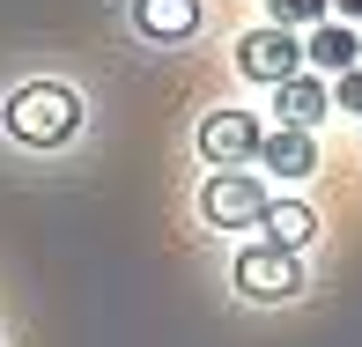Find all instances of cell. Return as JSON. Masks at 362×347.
Listing matches in <instances>:
<instances>
[{"label":"cell","instance_id":"obj_1","mask_svg":"<svg viewBox=\"0 0 362 347\" xmlns=\"http://www.w3.org/2000/svg\"><path fill=\"white\" fill-rule=\"evenodd\" d=\"M8 134L23 141V148H59L81 126V96L67 89V81H30V89H15L8 96Z\"/></svg>","mask_w":362,"mask_h":347},{"label":"cell","instance_id":"obj_2","mask_svg":"<svg viewBox=\"0 0 362 347\" xmlns=\"http://www.w3.org/2000/svg\"><path fill=\"white\" fill-rule=\"evenodd\" d=\"M229 274H237V288L252 295V303H288V295H303V252H281V244H244Z\"/></svg>","mask_w":362,"mask_h":347},{"label":"cell","instance_id":"obj_3","mask_svg":"<svg viewBox=\"0 0 362 347\" xmlns=\"http://www.w3.org/2000/svg\"><path fill=\"white\" fill-rule=\"evenodd\" d=\"M267 200H274V192L259 185L252 170H215V177L200 185V214H207L215 229H252V222H267Z\"/></svg>","mask_w":362,"mask_h":347},{"label":"cell","instance_id":"obj_4","mask_svg":"<svg viewBox=\"0 0 362 347\" xmlns=\"http://www.w3.org/2000/svg\"><path fill=\"white\" fill-rule=\"evenodd\" d=\"M237 74H252V81H288V74H303V37H288V30H244L237 37Z\"/></svg>","mask_w":362,"mask_h":347},{"label":"cell","instance_id":"obj_5","mask_svg":"<svg viewBox=\"0 0 362 347\" xmlns=\"http://www.w3.org/2000/svg\"><path fill=\"white\" fill-rule=\"evenodd\" d=\"M259 141L267 134H259L252 111H207L200 119V155L215 163V170H244V163L259 155Z\"/></svg>","mask_w":362,"mask_h":347},{"label":"cell","instance_id":"obj_6","mask_svg":"<svg viewBox=\"0 0 362 347\" xmlns=\"http://www.w3.org/2000/svg\"><path fill=\"white\" fill-rule=\"evenodd\" d=\"M274 111H281V126L310 134V126L333 111V89H325L318 74H288V81H274Z\"/></svg>","mask_w":362,"mask_h":347},{"label":"cell","instance_id":"obj_7","mask_svg":"<svg viewBox=\"0 0 362 347\" xmlns=\"http://www.w3.org/2000/svg\"><path fill=\"white\" fill-rule=\"evenodd\" d=\"M134 30L148 45H177L200 30V0H134Z\"/></svg>","mask_w":362,"mask_h":347},{"label":"cell","instance_id":"obj_8","mask_svg":"<svg viewBox=\"0 0 362 347\" xmlns=\"http://www.w3.org/2000/svg\"><path fill=\"white\" fill-rule=\"evenodd\" d=\"M303 59H310V67H325V74H348V67H362V37H355L348 23H318V30L303 37Z\"/></svg>","mask_w":362,"mask_h":347},{"label":"cell","instance_id":"obj_9","mask_svg":"<svg viewBox=\"0 0 362 347\" xmlns=\"http://www.w3.org/2000/svg\"><path fill=\"white\" fill-rule=\"evenodd\" d=\"M259 163H267L274 177H310V170H318V141L296 134V126H281V134L259 141Z\"/></svg>","mask_w":362,"mask_h":347},{"label":"cell","instance_id":"obj_10","mask_svg":"<svg viewBox=\"0 0 362 347\" xmlns=\"http://www.w3.org/2000/svg\"><path fill=\"white\" fill-rule=\"evenodd\" d=\"M310 237H318V207H303V200H267V244L303 252Z\"/></svg>","mask_w":362,"mask_h":347},{"label":"cell","instance_id":"obj_11","mask_svg":"<svg viewBox=\"0 0 362 347\" xmlns=\"http://www.w3.org/2000/svg\"><path fill=\"white\" fill-rule=\"evenodd\" d=\"M274 30H318L325 15H333V0H267Z\"/></svg>","mask_w":362,"mask_h":347},{"label":"cell","instance_id":"obj_12","mask_svg":"<svg viewBox=\"0 0 362 347\" xmlns=\"http://www.w3.org/2000/svg\"><path fill=\"white\" fill-rule=\"evenodd\" d=\"M333 104H340V111H355V119H362V67H348V74L333 81Z\"/></svg>","mask_w":362,"mask_h":347},{"label":"cell","instance_id":"obj_13","mask_svg":"<svg viewBox=\"0 0 362 347\" xmlns=\"http://www.w3.org/2000/svg\"><path fill=\"white\" fill-rule=\"evenodd\" d=\"M340 8V23H362V0H333Z\"/></svg>","mask_w":362,"mask_h":347}]
</instances>
